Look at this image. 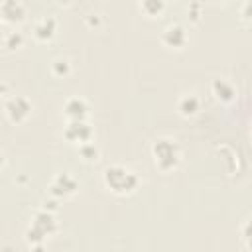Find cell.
I'll list each match as a JSON object with an SVG mask.
<instances>
[{"instance_id": "6da1fadb", "label": "cell", "mask_w": 252, "mask_h": 252, "mask_svg": "<svg viewBox=\"0 0 252 252\" xmlns=\"http://www.w3.org/2000/svg\"><path fill=\"white\" fill-rule=\"evenodd\" d=\"M102 179H104V185H106L112 193H116V195L132 193V191L138 187V183H140L138 175H136L132 169H126L124 165H118V163H116V165H108V167L104 169Z\"/></svg>"}, {"instance_id": "7a4b0ae2", "label": "cell", "mask_w": 252, "mask_h": 252, "mask_svg": "<svg viewBox=\"0 0 252 252\" xmlns=\"http://www.w3.org/2000/svg\"><path fill=\"white\" fill-rule=\"evenodd\" d=\"M152 156H154V163L161 171H169V169L177 167V163L181 159V150H179L175 140H171V138H158L152 144Z\"/></svg>"}, {"instance_id": "3957f363", "label": "cell", "mask_w": 252, "mask_h": 252, "mask_svg": "<svg viewBox=\"0 0 252 252\" xmlns=\"http://www.w3.org/2000/svg\"><path fill=\"white\" fill-rule=\"evenodd\" d=\"M63 136L73 144H83L93 138V126L85 118H69L63 128Z\"/></svg>"}, {"instance_id": "277c9868", "label": "cell", "mask_w": 252, "mask_h": 252, "mask_svg": "<svg viewBox=\"0 0 252 252\" xmlns=\"http://www.w3.org/2000/svg\"><path fill=\"white\" fill-rule=\"evenodd\" d=\"M79 191V181L71 175V173H57L53 179H51V185H49V193L57 199H65V197H71Z\"/></svg>"}, {"instance_id": "5b68a950", "label": "cell", "mask_w": 252, "mask_h": 252, "mask_svg": "<svg viewBox=\"0 0 252 252\" xmlns=\"http://www.w3.org/2000/svg\"><path fill=\"white\" fill-rule=\"evenodd\" d=\"M4 110H6V114H8V118L12 122H24L32 112V102L26 96L16 94V96H10L6 100Z\"/></svg>"}, {"instance_id": "8992f818", "label": "cell", "mask_w": 252, "mask_h": 252, "mask_svg": "<svg viewBox=\"0 0 252 252\" xmlns=\"http://www.w3.org/2000/svg\"><path fill=\"white\" fill-rule=\"evenodd\" d=\"M32 228H35L43 238H49V236H53L57 232L59 226H57L55 215L51 211H47V209H41V211L35 213V217L32 220Z\"/></svg>"}, {"instance_id": "52a82bcc", "label": "cell", "mask_w": 252, "mask_h": 252, "mask_svg": "<svg viewBox=\"0 0 252 252\" xmlns=\"http://www.w3.org/2000/svg\"><path fill=\"white\" fill-rule=\"evenodd\" d=\"M161 43L171 47V49H179L187 43V32L181 24H169L163 32H161Z\"/></svg>"}, {"instance_id": "ba28073f", "label": "cell", "mask_w": 252, "mask_h": 252, "mask_svg": "<svg viewBox=\"0 0 252 252\" xmlns=\"http://www.w3.org/2000/svg\"><path fill=\"white\" fill-rule=\"evenodd\" d=\"M0 18L10 24H20L26 18V8L20 0H2L0 2Z\"/></svg>"}, {"instance_id": "9c48e42d", "label": "cell", "mask_w": 252, "mask_h": 252, "mask_svg": "<svg viewBox=\"0 0 252 252\" xmlns=\"http://www.w3.org/2000/svg\"><path fill=\"white\" fill-rule=\"evenodd\" d=\"M55 32H57V22H55V18H51V16L41 18V20L35 22V26H33V35H35V39H39V41L51 39V37L55 35Z\"/></svg>"}, {"instance_id": "30bf717a", "label": "cell", "mask_w": 252, "mask_h": 252, "mask_svg": "<svg viewBox=\"0 0 252 252\" xmlns=\"http://www.w3.org/2000/svg\"><path fill=\"white\" fill-rule=\"evenodd\" d=\"M63 112L67 114V118H85L89 114V104L81 96H71L65 100Z\"/></svg>"}, {"instance_id": "8fae6325", "label": "cell", "mask_w": 252, "mask_h": 252, "mask_svg": "<svg viewBox=\"0 0 252 252\" xmlns=\"http://www.w3.org/2000/svg\"><path fill=\"white\" fill-rule=\"evenodd\" d=\"M211 91H213L215 98L220 100V102H230L234 98V94H236L234 85L230 81H226V79H215L213 85H211Z\"/></svg>"}, {"instance_id": "7c38bea8", "label": "cell", "mask_w": 252, "mask_h": 252, "mask_svg": "<svg viewBox=\"0 0 252 252\" xmlns=\"http://www.w3.org/2000/svg\"><path fill=\"white\" fill-rule=\"evenodd\" d=\"M199 108H201V100H199V96L197 94H183L179 100H177V110L183 114V116H193V114H197L199 112Z\"/></svg>"}, {"instance_id": "4fadbf2b", "label": "cell", "mask_w": 252, "mask_h": 252, "mask_svg": "<svg viewBox=\"0 0 252 252\" xmlns=\"http://www.w3.org/2000/svg\"><path fill=\"white\" fill-rule=\"evenodd\" d=\"M140 10L146 16L156 18L165 10V0H140Z\"/></svg>"}, {"instance_id": "5bb4252c", "label": "cell", "mask_w": 252, "mask_h": 252, "mask_svg": "<svg viewBox=\"0 0 252 252\" xmlns=\"http://www.w3.org/2000/svg\"><path fill=\"white\" fill-rule=\"evenodd\" d=\"M79 154H81V158L85 161H96L98 156H100V150H98V146L93 140H89V142L79 144Z\"/></svg>"}, {"instance_id": "9a60e30c", "label": "cell", "mask_w": 252, "mask_h": 252, "mask_svg": "<svg viewBox=\"0 0 252 252\" xmlns=\"http://www.w3.org/2000/svg\"><path fill=\"white\" fill-rule=\"evenodd\" d=\"M51 73H53L55 77H67V75L71 73V63H69V59H65V57L53 59V61H51Z\"/></svg>"}, {"instance_id": "2e32d148", "label": "cell", "mask_w": 252, "mask_h": 252, "mask_svg": "<svg viewBox=\"0 0 252 252\" xmlns=\"http://www.w3.org/2000/svg\"><path fill=\"white\" fill-rule=\"evenodd\" d=\"M22 43H24V35L20 32H10L4 39V45L8 49H18V47H22Z\"/></svg>"}, {"instance_id": "e0dca14e", "label": "cell", "mask_w": 252, "mask_h": 252, "mask_svg": "<svg viewBox=\"0 0 252 252\" xmlns=\"http://www.w3.org/2000/svg\"><path fill=\"white\" fill-rule=\"evenodd\" d=\"M187 14L191 16L193 22H199V16H201V8H199V4H191V6L187 8Z\"/></svg>"}, {"instance_id": "ac0fdd59", "label": "cell", "mask_w": 252, "mask_h": 252, "mask_svg": "<svg viewBox=\"0 0 252 252\" xmlns=\"http://www.w3.org/2000/svg\"><path fill=\"white\" fill-rule=\"evenodd\" d=\"M6 91H8V87H6V85H4L2 81H0V98H2L4 94H6Z\"/></svg>"}, {"instance_id": "d6986e66", "label": "cell", "mask_w": 252, "mask_h": 252, "mask_svg": "<svg viewBox=\"0 0 252 252\" xmlns=\"http://www.w3.org/2000/svg\"><path fill=\"white\" fill-rule=\"evenodd\" d=\"M4 161H6V159H4V154H2V152H0V169H2V167H4Z\"/></svg>"}, {"instance_id": "ffe728a7", "label": "cell", "mask_w": 252, "mask_h": 252, "mask_svg": "<svg viewBox=\"0 0 252 252\" xmlns=\"http://www.w3.org/2000/svg\"><path fill=\"white\" fill-rule=\"evenodd\" d=\"M57 2H61V4H67V2H69V0H57Z\"/></svg>"}, {"instance_id": "44dd1931", "label": "cell", "mask_w": 252, "mask_h": 252, "mask_svg": "<svg viewBox=\"0 0 252 252\" xmlns=\"http://www.w3.org/2000/svg\"><path fill=\"white\" fill-rule=\"evenodd\" d=\"M217 2H220V0H217Z\"/></svg>"}, {"instance_id": "7402d4cb", "label": "cell", "mask_w": 252, "mask_h": 252, "mask_svg": "<svg viewBox=\"0 0 252 252\" xmlns=\"http://www.w3.org/2000/svg\"><path fill=\"white\" fill-rule=\"evenodd\" d=\"M0 20H2V18H0Z\"/></svg>"}]
</instances>
